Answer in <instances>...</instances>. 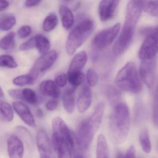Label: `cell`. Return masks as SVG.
Here are the masks:
<instances>
[{
	"label": "cell",
	"mask_w": 158,
	"mask_h": 158,
	"mask_svg": "<svg viewBox=\"0 0 158 158\" xmlns=\"http://www.w3.org/2000/svg\"><path fill=\"white\" fill-rule=\"evenodd\" d=\"M36 143L40 155H49L51 152V145L47 132L44 129L39 130L36 137Z\"/></svg>",
	"instance_id": "15"
},
{
	"label": "cell",
	"mask_w": 158,
	"mask_h": 158,
	"mask_svg": "<svg viewBox=\"0 0 158 158\" xmlns=\"http://www.w3.org/2000/svg\"><path fill=\"white\" fill-rule=\"evenodd\" d=\"M146 35L139 52L141 60L153 59L158 52V26L149 30Z\"/></svg>",
	"instance_id": "7"
},
{
	"label": "cell",
	"mask_w": 158,
	"mask_h": 158,
	"mask_svg": "<svg viewBox=\"0 0 158 158\" xmlns=\"http://www.w3.org/2000/svg\"><path fill=\"white\" fill-rule=\"evenodd\" d=\"M96 158H109V150L105 136L99 135L97 139Z\"/></svg>",
	"instance_id": "20"
},
{
	"label": "cell",
	"mask_w": 158,
	"mask_h": 158,
	"mask_svg": "<svg viewBox=\"0 0 158 158\" xmlns=\"http://www.w3.org/2000/svg\"><path fill=\"white\" fill-rule=\"evenodd\" d=\"M139 140L142 150L145 153H149L151 151L152 145L149 133L147 127H144L140 131L139 134Z\"/></svg>",
	"instance_id": "21"
},
{
	"label": "cell",
	"mask_w": 158,
	"mask_h": 158,
	"mask_svg": "<svg viewBox=\"0 0 158 158\" xmlns=\"http://www.w3.org/2000/svg\"><path fill=\"white\" fill-rule=\"evenodd\" d=\"M137 23L135 21L125 19L123 27L113 47L115 55H120L128 48L133 40Z\"/></svg>",
	"instance_id": "6"
},
{
	"label": "cell",
	"mask_w": 158,
	"mask_h": 158,
	"mask_svg": "<svg viewBox=\"0 0 158 158\" xmlns=\"http://www.w3.org/2000/svg\"><path fill=\"white\" fill-rule=\"evenodd\" d=\"M23 100L29 104L35 105L38 102V98L35 92L33 89L26 88L23 90Z\"/></svg>",
	"instance_id": "31"
},
{
	"label": "cell",
	"mask_w": 158,
	"mask_h": 158,
	"mask_svg": "<svg viewBox=\"0 0 158 158\" xmlns=\"http://www.w3.org/2000/svg\"><path fill=\"white\" fill-rule=\"evenodd\" d=\"M115 84L119 89L132 93L140 92L142 89L141 79L135 63H127L117 74Z\"/></svg>",
	"instance_id": "3"
},
{
	"label": "cell",
	"mask_w": 158,
	"mask_h": 158,
	"mask_svg": "<svg viewBox=\"0 0 158 158\" xmlns=\"http://www.w3.org/2000/svg\"><path fill=\"white\" fill-rule=\"evenodd\" d=\"M36 79L32 75L27 74L15 77L13 80V83L17 86L26 85H32L35 82Z\"/></svg>",
	"instance_id": "29"
},
{
	"label": "cell",
	"mask_w": 158,
	"mask_h": 158,
	"mask_svg": "<svg viewBox=\"0 0 158 158\" xmlns=\"http://www.w3.org/2000/svg\"><path fill=\"white\" fill-rule=\"evenodd\" d=\"M39 91L43 96L50 97L54 99L59 98L60 94V91L56 83L51 80L41 82L39 85Z\"/></svg>",
	"instance_id": "17"
},
{
	"label": "cell",
	"mask_w": 158,
	"mask_h": 158,
	"mask_svg": "<svg viewBox=\"0 0 158 158\" xmlns=\"http://www.w3.org/2000/svg\"><path fill=\"white\" fill-rule=\"evenodd\" d=\"M36 115L38 116V117H40V118L43 117V112L42 110H41V109H38V110H37Z\"/></svg>",
	"instance_id": "45"
},
{
	"label": "cell",
	"mask_w": 158,
	"mask_h": 158,
	"mask_svg": "<svg viewBox=\"0 0 158 158\" xmlns=\"http://www.w3.org/2000/svg\"><path fill=\"white\" fill-rule=\"evenodd\" d=\"M64 107L69 113L73 112L75 107V89L73 87L67 89L64 91L62 96Z\"/></svg>",
	"instance_id": "19"
},
{
	"label": "cell",
	"mask_w": 158,
	"mask_h": 158,
	"mask_svg": "<svg viewBox=\"0 0 158 158\" xmlns=\"http://www.w3.org/2000/svg\"><path fill=\"white\" fill-rule=\"evenodd\" d=\"M60 14L63 26L66 30H69L74 23L73 13L68 6L62 5L60 8Z\"/></svg>",
	"instance_id": "18"
},
{
	"label": "cell",
	"mask_w": 158,
	"mask_h": 158,
	"mask_svg": "<svg viewBox=\"0 0 158 158\" xmlns=\"http://www.w3.org/2000/svg\"><path fill=\"white\" fill-rule=\"evenodd\" d=\"M105 108L104 102H99L90 116L82 120L77 125L76 134L77 142L83 151L87 150L98 130L102 122Z\"/></svg>",
	"instance_id": "1"
},
{
	"label": "cell",
	"mask_w": 158,
	"mask_h": 158,
	"mask_svg": "<svg viewBox=\"0 0 158 158\" xmlns=\"http://www.w3.org/2000/svg\"><path fill=\"white\" fill-rule=\"evenodd\" d=\"M67 77L70 84L74 88L79 86L85 80V75L83 72L77 73L67 74Z\"/></svg>",
	"instance_id": "30"
},
{
	"label": "cell",
	"mask_w": 158,
	"mask_h": 158,
	"mask_svg": "<svg viewBox=\"0 0 158 158\" xmlns=\"http://www.w3.org/2000/svg\"><path fill=\"white\" fill-rule=\"evenodd\" d=\"M40 158H51L50 156L49 155H40Z\"/></svg>",
	"instance_id": "48"
},
{
	"label": "cell",
	"mask_w": 158,
	"mask_h": 158,
	"mask_svg": "<svg viewBox=\"0 0 158 158\" xmlns=\"http://www.w3.org/2000/svg\"><path fill=\"white\" fill-rule=\"evenodd\" d=\"M41 2V1H38V0H28L27 1L25 2V5L26 7H33L37 6Z\"/></svg>",
	"instance_id": "43"
},
{
	"label": "cell",
	"mask_w": 158,
	"mask_h": 158,
	"mask_svg": "<svg viewBox=\"0 0 158 158\" xmlns=\"http://www.w3.org/2000/svg\"><path fill=\"white\" fill-rule=\"evenodd\" d=\"M15 34L11 32L8 33L1 39L0 41V47L3 50L10 51L14 49L15 45Z\"/></svg>",
	"instance_id": "26"
},
{
	"label": "cell",
	"mask_w": 158,
	"mask_h": 158,
	"mask_svg": "<svg viewBox=\"0 0 158 158\" xmlns=\"http://www.w3.org/2000/svg\"><path fill=\"white\" fill-rule=\"evenodd\" d=\"M9 158H23L24 147L22 139L16 135H11L7 139Z\"/></svg>",
	"instance_id": "12"
},
{
	"label": "cell",
	"mask_w": 158,
	"mask_h": 158,
	"mask_svg": "<svg viewBox=\"0 0 158 158\" xmlns=\"http://www.w3.org/2000/svg\"><path fill=\"white\" fill-rule=\"evenodd\" d=\"M31 31H32V29L29 26H23L18 29L17 34L20 38L24 39L30 35Z\"/></svg>",
	"instance_id": "38"
},
{
	"label": "cell",
	"mask_w": 158,
	"mask_h": 158,
	"mask_svg": "<svg viewBox=\"0 0 158 158\" xmlns=\"http://www.w3.org/2000/svg\"><path fill=\"white\" fill-rule=\"evenodd\" d=\"M58 24V18L55 14L49 15L43 22L42 27L46 32H48L53 30Z\"/></svg>",
	"instance_id": "28"
},
{
	"label": "cell",
	"mask_w": 158,
	"mask_h": 158,
	"mask_svg": "<svg viewBox=\"0 0 158 158\" xmlns=\"http://www.w3.org/2000/svg\"><path fill=\"white\" fill-rule=\"evenodd\" d=\"M95 23L91 19L80 23L69 34L66 43V50L73 55L89 37L95 29Z\"/></svg>",
	"instance_id": "4"
},
{
	"label": "cell",
	"mask_w": 158,
	"mask_h": 158,
	"mask_svg": "<svg viewBox=\"0 0 158 158\" xmlns=\"http://www.w3.org/2000/svg\"><path fill=\"white\" fill-rule=\"evenodd\" d=\"M36 48L39 53L43 55L48 52L51 48L50 42L45 36L36 35Z\"/></svg>",
	"instance_id": "24"
},
{
	"label": "cell",
	"mask_w": 158,
	"mask_h": 158,
	"mask_svg": "<svg viewBox=\"0 0 158 158\" xmlns=\"http://www.w3.org/2000/svg\"><path fill=\"white\" fill-rule=\"evenodd\" d=\"M88 60V56L85 51L77 53L72 60L67 74L81 73Z\"/></svg>",
	"instance_id": "16"
},
{
	"label": "cell",
	"mask_w": 158,
	"mask_h": 158,
	"mask_svg": "<svg viewBox=\"0 0 158 158\" xmlns=\"http://www.w3.org/2000/svg\"><path fill=\"white\" fill-rule=\"evenodd\" d=\"M152 114L153 124L158 128V89L155 90L153 95Z\"/></svg>",
	"instance_id": "33"
},
{
	"label": "cell",
	"mask_w": 158,
	"mask_h": 158,
	"mask_svg": "<svg viewBox=\"0 0 158 158\" xmlns=\"http://www.w3.org/2000/svg\"><path fill=\"white\" fill-rule=\"evenodd\" d=\"M9 94L11 97L16 100H23V90L11 89L9 90Z\"/></svg>",
	"instance_id": "41"
},
{
	"label": "cell",
	"mask_w": 158,
	"mask_h": 158,
	"mask_svg": "<svg viewBox=\"0 0 158 158\" xmlns=\"http://www.w3.org/2000/svg\"><path fill=\"white\" fill-rule=\"evenodd\" d=\"M120 1H102L98 7L100 19L102 22H107L113 18Z\"/></svg>",
	"instance_id": "11"
},
{
	"label": "cell",
	"mask_w": 158,
	"mask_h": 158,
	"mask_svg": "<svg viewBox=\"0 0 158 158\" xmlns=\"http://www.w3.org/2000/svg\"><path fill=\"white\" fill-rule=\"evenodd\" d=\"M116 158H135V150L134 146H130L125 153L121 152H118Z\"/></svg>",
	"instance_id": "37"
},
{
	"label": "cell",
	"mask_w": 158,
	"mask_h": 158,
	"mask_svg": "<svg viewBox=\"0 0 158 158\" xmlns=\"http://www.w3.org/2000/svg\"><path fill=\"white\" fill-rule=\"evenodd\" d=\"M130 115L127 105L121 102L114 107L109 117V129L114 141L117 144L125 141L129 133Z\"/></svg>",
	"instance_id": "2"
},
{
	"label": "cell",
	"mask_w": 158,
	"mask_h": 158,
	"mask_svg": "<svg viewBox=\"0 0 158 158\" xmlns=\"http://www.w3.org/2000/svg\"><path fill=\"white\" fill-rule=\"evenodd\" d=\"M36 35L32 37L26 42L21 44L20 47V49L23 51L29 50L31 49L36 48Z\"/></svg>",
	"instance_id": "36"
},
{
	"label": "cell",
	"mask_w": 158,
	"mask_h": 158,
	"mask_svg": "<svg viewBox=\"0 0 158 158\" xmlns=\"http://www.w3.org/2000/svg\"><path fill=\"white\" fill-rule=\"evenodd\" d=\"M156 148H157V152H158V143H157V147H156Z\"/></svg>",
	"instance_id": "49"
},
{
	"label": "cell",
	"mask_w": 158,
	"mask_h": 158,
	"mask_svg": "<svg viewBox=\"0 0 158 158\" xmlns=\"http://www.w3.org/2000/svg\"><path fill=\"white\" fill-rule=\"evenodd\" d=\"M0 111L1 119L3 121L11 122L13 120V110L9 103L1 100L0 101Z\"/></svg>",
	"instance_id": "22"
},
{
	"label": "cell",
	"mask_w": 158,
	"mask_h": 158,
	"mask_svg": "<svg viewBox=\"0 0 158 158\" xmlns=\"http://www.w3.org/2000/svg\"><path fill=\"white\" fill-rule=\"evenodd\" d=\"M17 135L25 141L30 148H33L34 145V139L28 129L24 127H17L15 128Z\"/></svg>",
	"instance_id": "25"
},
{
	"label": "cell",
	"mask_w": 158,
	"mask_h": 158,
	"mask_svg": "<svg viewBox=\"0 0 158 158\" xmlns=\"http://www.w3.org/2000/svg\"><path fill=\"white\" fill-rule=\"evenodd\" d=\"M156 62L154 58L141 60L139 75L141 80L149 89L153 86L156 73Z\"/></svg>",
	"instance_id": "10"
},
{
	"label": "cell",
	"mask_w": 158,
	"mask_h": 158,
	"mask_svg": "<svg viewBox=\"0 0 158 158\" xmlns=\"http://www.w3.org/2000/svg\"><path fill=\"white\" fill-rule=\"evenodd\" d=\"M10 5V3L9 2L7 1H2L1 2V5H0V11L1 12L5 10L6 9L9 7Z\"/></svg>",
	"instance_id": "44"
},
{
	"label": "cell",
	"mask_w": 158,
	"mask_h": 158,
	"mask_svg": "<svg viewBox=\"0 0 158 158\" xmlns=\"http://www.w3.org/2000/svg\"><path fill=\"white\" fill-rule=\"evenodd\" d=\"M135 118L138 121L142 120L146 117V112L145 108L142 105H139L135 110Z\"/></svg>",
	"instance_id": "40"
},
{
	"label": "cell",
	"mask_w": 158,
	"mask_h": 158,
	"mask_svg": "<svg viewBox=\"0 0 158 158\" xmlns=\"http://www.w3.org/2000/svg\"><path fill=\"white\" fill-rule=\"evenodd\" d=\"M58 53L55 50H51L43 54L35 62L30 74L37 79L52 66L58 58Z\"/></svg>",
	"instance_id": "8"
},
{
	"label": "cell",
	"mask_w": 158,
	"mask_h": 158,
	"mask_svg": "<svg viewBox=\"0 0 158 158\" xmlns=\"http://www.w3.org/2000/svg\"><path fill=\"white\" fill-rule=\"evenodd\" d=\"M16 22V18L14 15H5L0 19V29L2 31H9L15 25Z\"/></svg>",
	"instance_id": "23"
},
{
	"label": "cell",
	"mask_w": 158,
	"mask_h": 158,
	"mask_svg": "<svg viewBox=\"0 0 158 158\" xmlns=\"http://www.w3.org/2000/svg\"><path fill=\"white\" fill-rule=\"evenodd\" d=\"M67 79H68V77L64 74L58 75L55 77V83L58 87H63L66 85Z\"/></svg>",
	"instance_id": "39"
},
{
	"label": "cell",
	"mask_w": 158,
	"mask_h": 158,
	"mask_svg": "<svg viewBox=\"0 0 158 158\" xmlns=\"http://www.w3.org/2000/svg\"><path fill=\"white\" fill-rule=\"evenodd\" d=\"M108 97L111 104L113 107H115L121 102L119 101L120 99V93L114 89H111L109 90L108 93Z\"/></svg>",
	"instance_id": "34"
},
{
	"label": "cell",
	"mask_w": 158,
	"mask_h": 158,
	"mask_svg": "<svg viewBox=\"0 0 158 158\" xmlns=\"http://www.w3.org/2000/svg\"><path fill=\"white\" fill-rule=\"evenodd\" d=\"M52 141L58 158H73L72 152L75 145L73 135L53 133Z\"/></svg>",
	"instance_id": "5"
},
{
	"label": "cell",
	"mask_w": 158,
	"mask_h": 158,
	"mask_svg": "<svg viewBox=\"0 0 158 158\" xmlns=\"http://www.w3.org/2000/svg\"><path fill=\"white\" fill-rule=\"evenodd\" d=\"M0 65L1 67L15 68L17 67L18 64L12 56L2 55L0 58Z\"/></svg>",
	"instance_id": "32"
},
{
	"label": "cell",
	"mask_w": 158,
	"mask_h": 158,
	"mask_svg": "<svg viewBox=\"0 0 158 158\" xmlns=\"http://www.w3.org/2000/svg\"><path fill=\"white\" fill-rule=\"evenodd\" d=\"M4 93H3V91H2V89L1 88V89H0V98L2 99L4 97Z\"/></svg>",
	"instance_id": "47"
},
{
	"label": "cell",
	"mask_w": 158,
	"mask_h": 158,
	"mask_svg": "<svg viewBox=\"0 0 158 158\" xmlns=\"http://www.w3.org/2000/svg\"><path fill=\"white\" fill-rule=\"evenodd\" d=\"M142 10L145 12L158 17V1H141Z\"/></svg>",
	"instance_id": "27"
},
{
	"label": "cell",
	"mask_w": 158,
	"mask_h": 158,
	"mask_svg": "<svg viewBox=\"0 0 158 158\" xmlns=\"http://www.w3.org/2000/svg\"><path fill=\"white\" fill-rule=\"evenodd\" d=\"M74 158H85V157L80 153H77L75 155Z\"/></svg>",
	"instance_id": "46"
},
{
	"label": "cell",
	"mask_w": 158,
	"mask_h": 158,
	"mask_svg": "<svg viewBox=\"0 0 158 158\" xmlns=\"http://www.w3.org/2000/svg\"><path fill=\"white\" fill-rule=\"evenodd\" d=\"M92 102V93L90 87L88 85H85L82 87L77 100L78 110L81 113L86 111L90 107Z\"/></svg>",
	"instance_id": "14"
},
{
	"label": "cell",
	"mask_w": 158,
	"mask_h": 158,
	"mask_svg": "<svg viewBox=\"0 0 158 158\" xmlns=\"http://www.w3.org/2000/svg\"><path fill=\"white\" fill-rule=\"evenodd\" d=\"M14 110L23 122L30 127H36V123L34 116L29 107L21 102H15L12 104Z\"/></svg>",
	"instance_id": "13"
},
{
	"label": "cell",
	"mask_w": 158,
	"mask_h": 158,
	"mask_svg": "<svg viewBox=\"0 0 158 158\" xmlns=\"http://www.w3.org/2000/svg\"><path fill=\"white\" fill-rule=\"evenodd\" d=\"M120 24L104 29L98 33L93 40V44L98 49L104 48L113 42L120 30Z\"/></svg>",
	"instance_id": "9"
},
{
	"label": "cell",
	"mask_w": 158,
	"mask_h": 158,
	"mask_svg": "<svg viewBox=\"0 0 158 158\" xmlns=\"http://www.w3.org/2000/svg\"><path fill=\"white\" fill-rule=\"evenodd\" d=\"M87 80L90 86H95L98 82V77L95 70L89 69L87 72Z\"/></svg>",
	"instance_id": "35"
},
{
	"label": "cell",
	"mask_w": 158,
	"mask_h": 158,
	"mask_svg": "<svg viewBox=\"0 0 158 158\" xmlns=\"http://www.w3.org/2000/svg\"><path fill=\"white\" fill-rule=\"evenodd\" d=\"M59 106V102L56 99L50 100L47 102L46 104V109L48 110L52 111L55 110Z\"/></svg>",
	"instance_id": "42"
}]
</instances>
